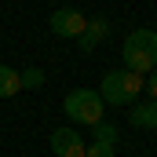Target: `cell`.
<instances>
[{
  "label": "cell",
  "instance_id": "1",
  "mask_svg": "<svg viewBox=\"0 0 157 157\" xmlns=\"http://www.w3.org/2000/svg\"><path fill=\"white\" fill-rule=\"evenodd\" d=\"M95 91H99L102 106H135L139 95L146 91V77H139V73L121 66V70H110Z\"/></svg>",
  "mask_w": 157,
  "mask_h": 157
},
{
  "label": "cell",
  "instance_id": "2",
  "mask_svg": "<svg viewBox=\"0 0 157 157\" xmlns=\"http://www.w3.org/2000/svg\"><path fill=\"white\" fill-rule=\"evenodd\" d=\"M121 62H124V70L146 77L157 66V29H132L121 48Z\"/></svg>",
  "mask_w": 157,
  "mask_h": 157
},
{
  "label": "cell",
  "instance_id": "3",
  "mask_svg": "<svg viewBox=\"0 0 157 157\" xmlns=\"http://www.w3.org/2000/svg\"><path fill=\"white\" fill-rule=\"evenodd\" d=\"M62 110H66V117L77 121V124H99L102 121V99H99V91L95 88H73V91H66V99H62Z\"/></svg>",
  "mask_w": 157,
  "mask_h": 157
},
{
  "label": "cell",
  "instance_id": "4",
  "mask_svg": "<svg viewBox=\"0 0 157 157\" xmlns=\"http://www.w3.org/2000/svg\"><path fill=\"white\" fill-rule=\"evenodd\" d=\"M84 26H88V18H84V11L77 7H59V11H51V33L62 40H77L84 33Z\"/></svg>",
  "mask_w": 157,
  "mask_h": 157
},
{
  "label": "cell",
  "instance_id": "5",
  "mask_svg": "<svg viewBox=\"0 0 157 157\" xmlns=\"http://www.w3.org/2000/svg\"><path fill=\"white\" fill-rule=\"evenodd\" d=\"M84 150H88V143L73 128H55L51 132V154L55 157H84Z\"/></svg>",
  "mask_w": 157,
  "mask_h": 157
},
{
  "label": "cell",
  "instance_id": "6",
  "mask_svg": "<svg viewBox=\"0 0 157 157\" xmlns=\"http://www.w3.org/2000/svg\"><path fill=\"white\" fill-rule=\"evenodd\" d=\"M106 37H110V22L106 18H88V26H84V33L77 37V44H80V51L88 55V51H95Z\"/></svg>",
  "mask_w": 157,
  "mask_h": 157
},
{
  "label": "cell",
  "instance_id": "7",
  "mask_svg": "<svg viewBox=\"0 0 157 157\" xmlns=\"http://www.w3.org/2000/svg\"><path fill=\"white\" fill-rule=\"evenodd\" d=\"M128 121H132V128L157 132V102H154V99H150V102H135L132 113H128Z\"/></svg>",
  "mask_w": 157,
  "mask_h": 157
},
{
  "label": "cell",
  "instance_id": "8",
  "mask_svg": "<svg viewBox=\"0 0 157 157\" xmlns=\"http://www.w3.org/2000/svg\"><path fill=\"white\" fill-rule=\"evenodd\" d=\"M18 91H22V84H18V70L0 62V99H15Z\"/></svg>",
  "mask_w": 157,
  "mask_h": 157
},
{
  "label": "cell",
  "instance_id": "9",
  "mask_svg": "<svg viewBox=\"0 0 157 157\" xmlns=\"http://www.w3.org/2000/svg\"><path fill=\"white\" fill-rule=\"evenodd\" d=\"M18 84H22V91H37L40 84H44V70H37V66L18 70Z\"/></svg>",
  "mask_w": 157,
  "mask_h": 157
},
{
  "label": "cell",
  "instance_id": "10",
  "mask_svg": "<svg viewBox=\"0 0 157 157\" xmlns=\"http://www.w3.org/2000/svg\"><path fill=\"white\" fill-rule=\"evenodd\" d=\"M91 135H95V139H91V143H113V146H117V124H110V121H99V124H91Z\"/></svg>",
  "mask_w": 157,
  "mask_h": 157
},
{
  "label": "cell",
  "instance_id": "11",
  "mask_svg": "<svg viewBox=\"0 0 157 157\" xmlns=\"http://www.w3.org/2000/svg\"><path fill=\"white\" fill-rule=\"evenodd\" d=\"M84 157H117V146L113 143H88Z\"/></svg>",
  "mask_w": 157,
  "mask_h": 157
},
{
  "label": "cell",
  "instance_id": "12",
  "mask_svg": "<svg viewBox=\"0 0 157 157\" xmlns=\"http://www.w3.org/2000/svg\"><path fill=\"white\" fill-rule=\"evenodd\" d=\"M146 91H150V99L157 102V66L150 70V73H146Z\"/></svg>",
  "mask_w": 157,
  "mask_h": 157
}]
</instances>
